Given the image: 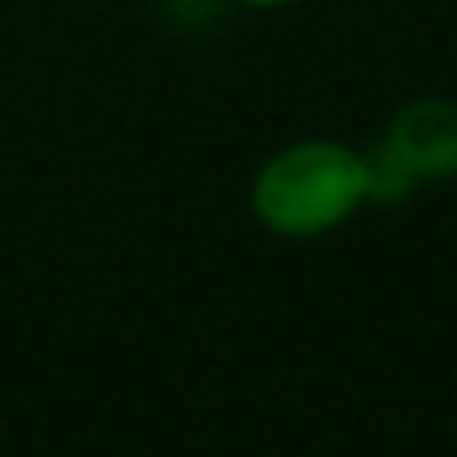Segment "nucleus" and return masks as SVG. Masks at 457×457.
<instances>
[{
  "instance_id": "obj_1",
  "label": "nucleus",
  "mask_w": 457,
  "mask_h": 457,
  "mask_svg": "<svg viewBox=\"0 0 457 457\" xmlns=\"http://www.w3.org/2000/svg\"><path fill=\"white\" fill-rule=\"evenodd\" d=\"M364 204V155L337 138L289 143L267 155L249 182V209L258 227L280 240L328 236Z\"/></svg>"
},
{
  "instance_id": "obj_2",
  "label": "nucleus",
  "mask_w": 457,
  "mask_h": 457,
  "mask_svg": "<svg viewBox=\"0 0 457 457\" xmlns=\"http://www.w3.org/2000/svg\"><path fill=\"white\" fill-rule=\"evenodd\" d=\"M382 143L418 182H449L457 178V103L445 94L409 98L382 129Z\"/></svg>"
},
{
  "instance_id": "obj_3",
  "label": "nucleus",
  "mask_w": 457,
  "mask_h": 457,
  "mask_svg": "<svg viewBox=\"0 0 457 457\" xmlns=\"http://www.w3.org/2000/svg\"><path fill=\"white\" fill-rule=\"evenodd\" d=\"M360 155H364V191H369V204H404V200L422 187L386 143L360 147Z\"/></svg>"
},
{
  "instance_id": "obj_4",
  "label": "nucleus",
  "mask_w": 457,
  "mask_h": 457,
  "mask_svg": "<svg viewBox=\"0 0 457 457\" xmlns=\"http://www.w3.org/2000/svg\"><path fill=\"white\" fill-rule=\"evenodd\" d=\"M236 4H249V9H285V4H298V0H236Z\"/></svg>"
}]
</instances>
